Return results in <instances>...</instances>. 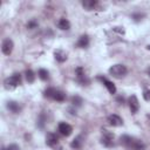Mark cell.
Segmentation results:
<instances>
[{"label":"cell","mask_w":150,"mask_h":150,"mask_svg":"<svg viewBox=\"0 0 150 150\" xmlns=\"http://www.w3.org/2000/svg\"><path fill=\"white\" fill-rule=\"evenodd\" d=\"M120 141L125 148H128L130 150H143L144 149V144L142 143V141H139L135 137H131L129 135L121 136Z\"/></svg>","instance_id":"1"},{"label":"cell","mask_w":150,"mask_h":150,"mask_svg":"<svg viewBox=\"0 0 150 150\" xmlns=\"http://www.w3.org/2000/svg\"><path fill=\"white\" fill-rule=\"evenodd\" d=\"M128 69L124 64H121V63H116V64H112L110 68H109V74L112 75L114 77H123L125 74H127Z\"/></svg>","instance_id":"2"},{"label":"cell","mask_w":150,"mask_h":150,"mask_svg":"<svg viewBox=\"0 0 150 150\" xmlns=\"http://www.w3.org/2000/svg\"><path fill=\"white\" fill-rule=\"evenodd\" d=\"M20 84H21V75L19 73L13 74L11 77H7L5 80V88L6 89H12V88H15Z\"/></svg>","instance_id":"3"},{"label":"cell","mask_w":150,"mask_h":150,"mask_svg":"<svg viewBox=\"0 0 150 150\" xmlns=\"http://www.w3.org/2000/svg\"><path fill=\"white\" fill-rule=\"evenodd\" d=\"M114 134L108 131V130H102V137H101V143L105 146H111L114 145Z\"/></svg>","instance_id":"4"},{"label":"cell","mask_w":150,"mask_h":150,"mask_svg":"<svg viewBox=\"0 0 150 150\" xmlns=\"http://www.w3.org/2000/svg\"><path fill=\"white\" fill-rule=\"evenodd\" d=\"M57 130H59V132H60L62 136L68 137V136H70L71 132H73V127H71L70 124L66 123V122H61V123L59 124V127H57Z\"/></svg>","instance_id":"5"},{"label":"cell","mask_w":150,"mask_h":150,"mask_svg":"<svg viewBox=\"0 0 150 150\" xmlns=\"http://www.w3.org/2000/svg\"><path fill=\"white\" fill-rule=\"evenodd\" d=\"M13 47H14V43L13 41L9 39V38H6L4 41H2V45H1V50L5 55H9L12 52H13Z\"/></svg>","instance_id":"6"},{"label":"cell","mask_w":150,"mask_h":150,"mask_svg":"<svg viewBox=\"0 0 150 150\" xmlns=\"http://www.w3.org/2000/svg\"><path fill=\"white\" fill-rule=\"evenodd\" d=\"M129 107H130L131 112H134V114H136V112L138 111V109H139V102H138V98H137V96L134 95V94L129 97Z\"/></svg>","instance_id":"7"},{"label":"cell","mask_w":150,"mask_h":150,"mask_svg":"<svg viewBox=\"0 0 150 150\" xmlns=\"http://www.w3.org/2000/svg\"><path fill=\"white\" fill-rule=\"evenodd\" d=\"M108 122H109V124L112 125V127H121V125L123 124V120H122L118 115H116V114L109 115V116H108Z\"/></svg>","instance_id":"8"},{"label":"cell","mask_w":150,"mask_h":150,"mask_svg":"<svg viewBox=\"0 0 150 150\" xmlns=\"http://www.w3.org/2000/svg\"><path fill=\"white\" fill-rule=\"evenodd\" d=\"M46 144L50 148H56L59 146V138L54 134H48L46 136Z\"/></svg>","instance_id":"9"},{"label":"cell","mask_w":150,"mask_h":150,"mask_svg":"<svg viewBox=\"0 0 150 150\" xmlns=\"http://www.w3.org/2000/svg\"><path fill=\"white\" fill-rule=\"evenodd\" d=\"M75 73H76V77H77V80H79V82H80V83H82V84H86V83H88V82H89L88 77L86 76V73H84L83 68H81V67L76 68Z\"/></svg>","instance_id":"10"},{"label":"cell","mask_w":150,"mask_h":150,"mask_svg":"<svg viewBox=\"0 0 150 150\" xmlns=\"http://www.w3.org/2000/svg\"><path fill=\"white\" fill-rule=\"evenodd\" d=\"M100 80L103 82V84L105 86V88L108 89V91H109L110 94H115V93H116V87H115V84H114L111 81H109V80H107V79H104V77H100Z\"/></svg>","instance_id":"11"},{"label":"cell","mask_w":150,"mask_h":150,"mask_svg":"<svg viewBox=\"0 0 150 150\" xmlns=\"http://www.w3.org/2000/svg\"><path fill=\"white\" fill-rule=\"evenodd\" d=\"M54 57H55V60L59 61V62H64V61L67 60V54H66L63 50L57 49V50H55V53H54Z\"/></svg>","instance_id":"12"},{"label":"cell","mask_w":150,"mask_h":150,"mask_svg":"<svg viewBox=\"0 0 150 150\" xmlns=\"http://www.w3.org/2000/svg\"><path fill=\"white\" fill-rule=\"evenodd\" d=\"M7 108L12 111V112H14V114H18L19 111H20V105H19V103H16V102H14V101H9V102H7Z\"/></svg>","instance_id":"13"},{"label":"cell","mask_w":150,"mask_h":150,"mask_svg":"<svg viewBox=\"0 0 150 150\" xmlns=\"http://www.w3.org/2000/svg\"><path fill=\"white\" fill-rule=\"evenodd\" d=\"M57 26H59V28L62 29V30H68V29L70 28V22H69L67 19L62 18V19H60V21L57 22Z\"/></svg>","instance_id":"14"},{"label":"cell","mask_w":150,"mask_h":150,"mask_svg":"<svg viewBox=\"0 0 150 150\" xmlns=\"http://www.w3.org/2000/svg\"><path fill=\"white\" fill-rule=\"evenodd\" d=\"M88 45H89V38H88L87 35L80 36V39H79V41H77V47H80V48H86V47H88Z\"/></svg>","instance_id":"15"},{"label":"cell","mask_w":150,"mask_h":150,"mask_svg":"<svg viewBox=\"0 0 150 150\" xmlns=\"http://www.w3.org/2000/svg\"><path fill=\"white\" fill-rule=\"evenodd\" d=\"M96 5H97V1H95V0H86V1H82V6L87 11H91Z\"/></svg>","instance_id":"16"},{"label":"cell","mask_w":150,"mask_h":150,"mask_svg":"<svg viewBox=\"0 0 150 150\" xmlns=\"http://www.w3.org/2000/svg\"><path fill=\"white\" fill-rule=\"evenodd\" d=\"M64 98H66V94L60 90H56L54 94V97H53V100H55L57 102H62V101H64Z\"/></svg>","instance_id":"17"},{"label":"cell","mask_w":150,"mask_h":150,"mask_svg":"<svg viewBox=\"0 0 150 150\" xmlns=\"http://www.w3.org/2000/svg\"><path fill=\"white\" fill-rule=\"evenodd\" d=\"M38 75H39V77H40L42 81H46V80L49 79V73H48V70H47V69H43V68L39 69Z\"/></svg>","instance_id":"18"},{"label":"cell","mask_w":150,"mask_h":150,"mask_svg":"<svg viewBox=\"0 0 150 150\" xmlns=\"http://www.w3.org/2000/svg\"><path fill=\"white\" fill-rule=\"evenodd\" d=\"M25 76H26V80H27L28 83H33L34 80H35V75H34V73L30 69H28V70L25 71Z\"/></svg>","instance_id":"19"},{"label":"cell","mask_w":150,"mask_h":150,"mask_svg":"<svg viewBox=\"0 0 150 150\" xmlns=\"http://www.w3.org/2000/svg\"><path fill=\"white\" fill-rule=\"evenodd\" d=\"M81 139H82V137L81 136H77L76 138L73 139V142L70 143V146L71 148H75V149H79L81 146V144H82V141Z\"/></svg>","instance_id":"20"},{"label":"cell","mask_w":150,"mask_h":150,"mask_svg":"<svg viewBox=\"0 0 150 150\" xmlns=\"http://www.w3.org/2000/svg\"><path fill=\"white\" fill-rule=\"evenodd\" d=\"M55 91H56V89H54V88H48V89H46V90H45V97L53 98Z\"/></svg>","instance_id":"21"},{"label":"cell","mask_w":150,"mask_h":150,"mask_svg":"<svg viewBox=\"0 0 150 150\" xmlns=\"http://www.w3.org/2000/svg\"><path fill=\"white\" fill-rule=\"evenodd\" d=\"M71 102H73L74 104H76V105H81V104H82V98H81L80 96L75 95V96L71 98Z\"/></svg>","instance_id":"22"},{"label":"cell","mask_w":150,"mask_h":150,"mask_svg":"<svg viewBox=\"0 0 150 150\" xmlns=\"http://www.w3.org/2000/svg\"><path fill=\"white\" fill-rule=\"evenodd\" d=\"M2 150H20V148L16 144H9L7 148H4Z\"/></svg>","instance_id":"23"},{"label":"cell","mask_w":150,"mask_h":150,"mask_svg":"<svg viewBox=\"0 0 150 150\" xmlns=\"http://www.w3.org/2000/svg\"><path fill=\"white\" fill-rule=\"evenodd\" d=\"M143 97H144L145 101H150V89L144 90V93H143Z\"/></svg>","instance_id":"24"},{"label":"cell","mask_w":150,"mask_h":150,"mask_svg":"<svg viewBox=\"0 0 150 150\" xmlns=\"http://www.w3.org/2000/svg\"><path fill=\"white\" fill-rule=\"evenodd\" d=\"M36 26H38V22H36V21H34V20H32V21H30V22H28V25H27V27H28V28H30V29H32V28H34V27H36Z\"/></svg>","instance_id":"25"},{"label":"cell","mask_w":150,"mask_h":150,"mask_svg":"<svg viewBox=\"0 0 150 150\" xmlns=\"http://www.w3.org/2000/svg\"><path fill=\"white\" fill-rule=\"evenodd\" d=\"M142 16H143L142 14H135V15H134V19H135L136 21H138V20H139V18H142Z\"/></svg>","instance_id":"26"},{"label":"cell","mask_w":150,"mask_h":150,"mask_svg":"<svg viewBox=\"0 0 150 150\" xmlns=\"http://www.w3.org/2000/svg\"><path fill=\"white\" fill-rule=\"evenodd\" d=\"M146 73H148V74H149V75H150V67H149V68H148V69H146Z\"/></svg>","instance_id":"27"},{"label":"cell","mask_w":150,"mask_h":150,"mask_svg":"<svg viewBox=\"0 0 150 150\" xmlns=\"http://www.w3.org/2000/svg\"><path fill=\"white\" fill-rule=\"evenodd\" d=\"M146 49H149V50H150V45H148V46H146Z\"/></svg>","instance_id":"28"}]
</instances>
